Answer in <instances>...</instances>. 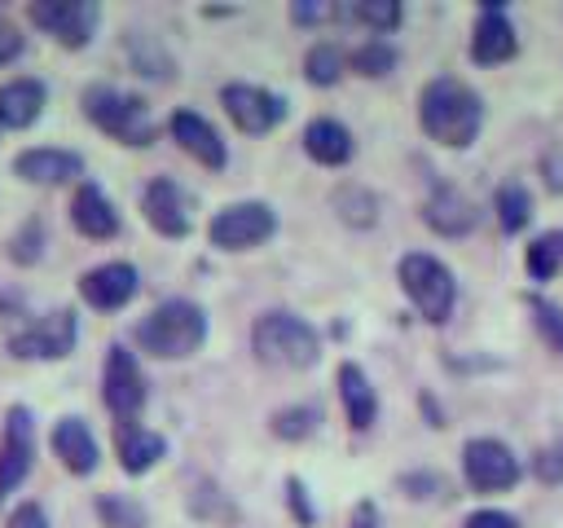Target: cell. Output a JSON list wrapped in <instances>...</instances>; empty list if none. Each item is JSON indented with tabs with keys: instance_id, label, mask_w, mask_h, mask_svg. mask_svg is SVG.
Returning a JSON list of instances; mask_svg holds the SVG:
<instances>
[{
	"instance_id": "obj_1",
	"label": "cell",
	"mask_w": 563,
	"mask_h": 528,
	"mask_svg": "<svg viewBox=\"0 0 563 528\" xmlns=\"http://www.w3.org/2000/svg\"><path fill=\"white\" fill-rule=\"evenodd\" d=\"M418 123H422V132L431 141H440L449 150H462V145H471L479 136V123H484L479 92L466 88L453 75H440L418 97Z\"/></svg>"
},
{
	"instance_id": "obj_2",
	"label": "cell",
	"mask_w": 563,
	"mask_h": 528,
	"mask_svg": "<svg viewBox=\"0 0 563 528\" xmlns=\"http://www.w3.org/2000/svg\"><path fill=\"white\" fill-rule=\"evenodd\" d=\"M207 339V312L189 299H163L145 321H136V343L158 361L194 356Z\"/></svg>"
},
{
	"instance_id": "obj_3",
	"label": "cell",
	"mask_w": 563,
	"mask_h": 528,
	"mask_svg": "<svg viewBox=\"0 0 563 528\" xmlns=\"http://www.w3.org/2000/svg\"><path fill=\"white\" fill-rule=\"evenodd\" d=\"M251 352L273 370H308L321 356V334L295 312H264L251 326Z\"/></svg>"
},
{
	"instance_id": "obj_4",
	"label": "cell",
	"mask_w": 563,
	"mask_h": 528,
	"mask_svg": "<svg viewBox=\"0 0 563 528\" xmlns=\"http://www.w3.org/2000/svg\"><path fill=\"white\" fill-rule=\"evenodd\" d=\"M84 114L106 132L114 136L119 145H150L154 141V119H150V106L132 92H119L110 84H92L84 88Z\"/></svg>"
},
{
	"instance_id": "obj_5",
	"label": "cell",
	"mask_w": 563,
	"mask_h": 528,
	"mask_svg": "<svg viewBox=\"0 0 563 528\" xmlns=\"http://www.w3.org/2000/svg\"><path fill=\"white\" fill-rule=\"evenodd\" d=\"M400 286H405V295L413 299V308H418L431 326L449 321L453 299H457V282H453V273H449L435 255L409 251V255L400 260Z\"/></svg>"
},
{
	"instance_id": "obj_6",
	"label": "cell",
	"mask_w": 563,
	"mask_h": 528,
	"mask_svg": "<svg viewBox=\"0 0 563 528\" xmlns=\"http://www.w3.org/2000/svg\"><path fill=\"white\" fill-rule=\"evenodd\" d=\"M277 233V216L268 202H229L224 211L211 216L207 238L220 251H251Z\"/></svg>"
},
{
	"instance_id": "obj_7",
	"label": "cell",
	"mask_w": 563,
	"mask_h": 528,
	"mask_svg": "<svg viewBox=\"0 0 563 528\" xmlns=\"http://www.w3.org/2000/svg\"><path fill=\"white\" fill-rule=\"evenodd\" d=\"M462 475L475 493H506L519 484V458L501 440L479 436L462 444Z\"/></svg>"
},
{
	"instance_id": "obj_8",
	"label": "cell",
	"mask_w": 563,
	"mask_h": 528,
	"mask_svg": "<svg viewBox=\"0 0 563 528\" xmlns=\"http://www.w3.org/2000/svg\"><path fill=\"white\" fill-rule=\"evenodd\" d=\"M75 334H79L75 312L70 308H57V312H44L31 326H22L9 339V352L22 356V361H62V356H70Z\"/></svg>"
},
{
	"instance_id": "obj_9",
	"label": "cell",
	"mask_w": 563,
	"mask_h": 528,
	"mask_svg": "<svg viewBox=\"0 0 563 528\" xmlns=\"http://www.w3.org/2000/svg\"><path fill=\"white\" fill-rule=\"evenodd\" d=\"M101 396H106V409L119 418V422H136V414L145 409V374L136 365V356L114 343L106 352V370H101Z\"/></svg>"
},
{
	"instance_id": "obj_10",
	"label": "cell",
	"mask_w": 563,
	"mask_h": 528,
	"mask_svg": "<svg viewBox=\"0 0 563 528\" xmlns=\"http://www.w3.org/2000/svg\"><path fill=\"white\" fill-rule=\"evenodd\" d=\"M31 462H35V422L26 405H13L0 431V506L9 502L13 488H22V480L31 475Z\"/></svg>"
},
{
	"instance_id": "obj_11",
	"label": "cell",
	"mask_w": 563,
	"mask_h": 528,
	"mask_svg": "<svg viewBox=\"0 0 563 528\" xmlns=\"http://www.w3.org/2000/svg\"><path fill=\"white\" fill-rule=\"evenodd\" d=\"M220 106L233 119V128L246 132V136H264L286 119V101L268 88H255V84H224Z\"/></svg>"
},
{
	"instance_id": "obj_12",
	"label": "cell",
	"mask_w": 563,
	"mask_h": 528,
	"mask_svg": "<svg viewBox=\"0 0 563 528\" xmlns=\"http://www.w3.org/2000/svg\"><path fill=\"white\" fill-rule=\"evenodd\" d=\"M26 13L40 31H48L66 48H84L97 31V18H101V9L92 0H35Z\"/></svg>"
},
{
	"instance_id": "obj_13",
	"label": "cell",
	"mask_w": 563,
	"mask_h": 528,
	"mask_svg": "<svg viewBox=\"0 0 563 528\" xmlns=\"http://www.w3.org/2000/svg\"><path fill=\"white\" fill-rule=\"evenodd\" d=\"M515 48H519V40H515V26H510L506 9L497 0H488L475 18V31H471V57L479 66H501V62L515 57Z\"/></svg>"
},
{
	"instance_id": "obj_14",
	"label": "cell",
	"mask_w": 563,
	"mask_h": 528,
	"mask_svg": "<svg viewBox=\"0 0 563 528\" xmlns=\"http://www.w3.org/2000/svg\"><path fill=\"white\" fill-rule=\"evenodd\" d=\"M136 268L132 264H123V260H110V264H97V268H88L84 277H79V295H84V304H92V308H101V312H114V308H123L132 295H136Z\"/></svg>"
},
{
	"instance_id": "obj_15",
	"label": "cell",
	"mask_w": 563,
	"mask_h": 528,
	"mask_svg": "<svg viewBox=\"0 0 563 528\" xmlns=\"http://www.w3.org/2000/svg\"><path fill=\"white\" fill-rule=\"evenodd\" d=\"M172 141L189 154V158H198L202 167H211V172H220L224 163H229V150H224V141H220V132L202 119V114H194V110H176L172 114Z\"/></svg>"
},
{
	"instance_id": "obj_16",
	"label": "cell",
	"mask_w": 563,
	"mask_h": 528,
	"mask_svg": "<svg viewBox=\"0 0 563 528\" xmlns=\"http://www.w3.org/2000/svg\"><path fill=\"white\" fill-rule=\"evenodd\" d=\"M13 172L31 185H66L75 176H84V158L75 150H57V145H35V150H22L13 158Z\"/></svg>"
},
{
	"instance_id": "obj_17",
	"label": "cell",
	"mask_w": 563,
	"mask_h": 528,
	"mask_svg": "<svg viewBox=\"0 0 563 528\" xmlns=\"http://www.w3.org/2000/svg\"><path fill=\"white\" fill-rule=\"evenodd\" d=\"M141 211L150 220V229H158L163 238H185L189 233V207H185V194L176 180L158 176L145 194H141Z\"/></svg>"
},
{
	"instance_id": "obj_18",
	"label": "cell",
	"mask_w": 563,
	"mask_h": 528,
	"mask_svg": "<svg viewBox=\"0 0 563 528\" xmlns=\"http://www.w3.org/2000/svg\"><path fill=\"white\" fill-rule=\"evenodd\" d=\"M422 220L444 238H462L475 229V202L453 185H435L422 202Z\"/></svg>"
},
{
	"instance_id": "obj_19",
	"label": "cell",
	"mask_w": 563,
	"mask_h": 528,
	"mask_svg": "<svg viewBox=\"0 0 563 528\" xmlns=\"http://www.w3.org/2000/svg\"><path fill=\"white\" fill-rule=\"evenodd\" d=\"M70 224H75L84 238L106 242V238L119 233V211H114V202L101 194V185L84 180V185L75 189V198H70Z\"/></svg>"
},
{
	"instance_id": "obj_20",
	"label": "cell",
	"mask_w": 563,
	"mask_h": 528,
	"mask_svg": "<svg viewBox=\"0 0 563 528\" xmlns=\"http://www.w3.org/2000/svg\"><path fill=\"white\" fill-rule=\"evenodd\" d=\"M53 453H57V462L70 471V475H92L97 471V440H92V431H88V422L84 418H57L53 422Z\"/></svg>"
},
{
	"instance_id": "obj_21",
	"label": "cell",
	"mask_w": 563,
	"mask_h": 528,
	"mask_svg": "<svg viewBox=\"0 0 563 528\" xmlns=\"http://www.w3.org/2000/svg\"><path fill=\"white\" fill-rule=\"evenodd\" d=\"M44 84L31 75H18L9 84H0V128H31L44 114Z\"/></svg>"
},
{
	"instance_id": "obj_22",
	"label": "cell",
	"mask_w": 563,
	"mask_h": 528,
	"mask_svg": "<svg viewBox=\"0 0 563 528\" xmlns=\"http://www.w3.org/2000/svg\"><path fill=\"white\" fill-rule=\"evenodd\" d=\"M114 449H119V466L128 475H145L163 453H167V440L141 422H119L114 431Z\"/></svg>"
},
{
	"instance_id": "obj_23",
	"label": "cell",
	"mask_w": 563,
	"mask_h": 528,
	"mask_svg": "<svg viewBox=\"0 0 563 528\" xmlns=\"http://www.w3.org/2000/svg\"><path fill=\"white\" fill-rule=\"evenodd\" d=\"M339 396H343L347 427L352 431H369L374 418H378V396H374V387H369V378H365L361 365H352V361L339 365Z\"/></svg>"
},
{
	"instance_id": "obj_24",
	"label": "cell",
	"mask_w": 563,
	"mask_h": 528,
	"mask_svg": "<svg viewBox=\"0 0 563 528\" xmlns=\"http://www.w3.org/2000/svg\"><path fill=\"white\" fill-rule=\"evenodd\" d=\"M303 150H308V158L321 163V167H343L356 145H352V132H347L339 119H312V123L303 128Z\"/></svg>"
},
{
	"instance_id": "obj_25",
	"label": "cell",
	"mask_w": 563,
	"mask_h": 528,
	"mask_svg": "<svg viewBox=\"0 0 563 528\" xmlns=\"http://www.w3.org/2000/svg\"><path fill=\"white\" fill-rule=\"evenodd\" d=\"M303 75H308V84H317V88L339 84V75H343V48L330 44V40L312 44L308 57H303Z\"/></svg>"
},
{
	"instance_id": "obj_26",
	"label": "cell",
	"mask_w": 563,
	"mask_h": 528,
	"mask_svg": "<svg viewBox=\"0 0 563 528\" xmlns=\"http://www.w3.org/2000/svg\"><path fill=\"white\" fill-rule=\"evenodd\" d=\"M493 202H497V224H501L506 233H519V229L528 224V216H532V198H528V189H523L519 180H506Z\"/></svg>"
},
{
	"instance_id": "obj_27",
	"label": "cell",
	"mask_w": 563,
	"mask_h": 528,
	"mask_svg": "<svg viewBox=\"0 0 563 528\" xmlns=\"http://www.w3.org/2000/svg\"><path fill=\"white\" fill-rule=\"evenodd\" d=\"M334 211H339L347 224H356V229H365V224L378 220V202H374V194L361 189V185H339V189H334Z\"/></svg>"
},
{
	"instance_id": "obj_28",
	"label": "cell",
	"mask_w": 563,
	"mask_h": 528,
	"mask_svg": "<svg viewBox=\"0 0 563 528\" xmlns=\"http://www.w3.org/2000/svg\"><path fill=\"white\" fill-rule=\"evenodd\" d=\"M97 515H101L106 528H145L150 524L145 519V506L132 502V497H123V493H101L97 497Z\"/></svg>"
},
{
	"instance_id": "obj_29",
	"label": "cell",
	"mask_w": 563,
	"mask_h": 528,
	"mask_svg": "<svg viewBox=\"0 0 563 528\" xmlns=\"http://www.w3.org/2000/svg\"><path fill=\"white\" fill-rule=\"evenodd\" d=\"M343 18H352V22H361V26H369V31H396L400 26V4L396 0H356V4H347L343 9Z\"/></svg>"
},
{
	"instance_id": "obj_30",
	"label": "cell",
	"mask_w": 563,
	"mask_h": 528,
	"mask_svg": "<svg viewBox=\"0 0 563 528\" xmlns=\"http://www.w3.org/2000/svg\"><path fill=\"white\" fill-rule=\"evenodd\" d=\"M317 422H321V414L312 405H286V409H277L268 418L273 436H282V440H308L317 431Z\"/></svg>"
},
{
	"instance_id": "obj_31",
	"label": "cell",
	"mask_w": 563,
	"mask_h": 528,
	"mask_svg": "<svg viewBox=\"0 0 563 528\" xmlns=\"http://www.w3.org/2000/svg\"><path fill=\"white\" fill-rule=\"evenodd\" d=\"M352 70L365 75V79H383V75L396 70V48L387 40H369V44H361L352 53Z\"/></svg>"
},
{
	"instance_id": "obj_32",
	"label": "cell",
	"mask_w": 563,
	"mask_h": 528,
	"mask_svg": "<svg viewBox=\"0 0 563 528\" xmlns=\"http://www.w3.org/2000/svg\"><path fill=\"white\" fill-rule=\"evenodd\" d=\"M528 273L537 277V282H550L554 273H559V264H563V238L559 233H541L532 246H528Z\"/></svg>"
},
{
	"instance_id": "obj_33",
	"label": "cell",
	"mask_w": 563,
	"mask_h": 528,
	"mask_svg": "<svg viewBox=\"0 0 563 528\" xmlns=\"http://www.w3.org/2000/svg\"><path fill=\"white\" fill-rule=\"evenodd\" d=\"M189 510H194L198 519H238V506L224 502V493H220L216 484H198L194 497H189Z\"/></svg>"
},
{
	"instance_id": "obj_34",
	"label": "cell",
	"mask_w": 563,
	"mask_h": 528,
	"mask_svg": "<svg viewBox=\"0 0 563 528\" xmlns=\"http://www.w3.org/2000/svg\"><path fill=\"white\" fill-rule=\"evenodd\" d=\"M528 304H532V321H537L541 339H545L554 352H563V308H554L550 299H528Z\"/></svg>"
},
{
	"instance_id": "obj_35",
	"label": "cell",
	"mask_w": 563,
	"mask_h": 528,
	"mask_svg": "<svg viewBox=\"0 0 563 528\" xmlns=\"http://www.w3.org/2000/svg\"><path fill=\"white\" fill-rule=\"evenodd\" d=\"M532 475H537L541 484H563V436L550 440L545 449H537V458H532Z\"/></svg>"
},
{
	"instance_id": "obj_36",
	"label": "cell",
	"mask_w": 563,
	"mask_h": 528,
	"mask_svg": "<svg viewBox=\"0 0 563 528\" xmlns=\"http://www.w3.org/2000/svg\"><path fill=\"white\" fill-rule=\"evenodd\" d=\"M334 18H343V9L330 4V0H299V4H290V22H299V26H317V22H334Z\"/></svg>"
},
{
	"instance_id": "obj_37",
	"label": "cell",
	"mask_w": 563,
	"mask_h": 528,
	"mask_svg": "<svg viewBox=\"0 0 563 528\" xmlns=\"http://www.w3.org/2000/svg\"><path fill=\"white\" fill-rule=\"evenodd\" d=\"M40 242H44V229H40V220H26V229H22V233H13V242H9V255H13L18 264H35V260H40Z\"/></svg>"
},
{
	"instance_id": "obj_38",
	"label": "cell",
	"mask_w": 563,
	"mask_h": 528,
	"mask_svg": "<svg viewBox=\"0 0 563 528\" xmlns=\"http://www.w3.org/2000/svg\"><path fill=\"white\" fill-rule=\"evenodd\" d=\"M286 502H290V515H295L303 528H312L317 510H312V502H308V488H303V480H299V475H290V480H286Z\"/></svg>"
},
{
	"instance_id": "obj_39",
	"label": "cell",
	"mask_w": 563,
	"mask_h": 528,
	"mask_svg": "<svg viewBox=\"0 0 563 528\" xmlns=\"http://www.w3.org/2000/svg\"><path fill=\"white\" fill-rule=\"evenodd\" d=\"M400 488H409V497H435L449 493V484L440 475H400Z\"/></svg>"
},
{
	"instance_id": "obj_40",
	"label": "cell",
	"mask_w": 563,
	"mask_h": 528,
	"mask_svg": "<svg viewBox=\"0 0 563 528\" xmlns=\"http://www.w3.org/2000/svg\"><path fill=\"white\" fill-rule=\"evenodd\" d=\"M4 528H48V515H44V506L40 502H22L13 515H9V524Z\"/></svg>"
},
{
	"instance_id": "obj_41",
	"label": "cell",
	"mask_w": 563,
	"mask_h": 528,
	"mask_svg": "<svg viewBox=\"0 0 563 528\" xmlns=\"http://www.w3.org/2000/svg\"><path fill=\"white\" fill-rule=\"evenodd\" d=\"M18 53H22V31L0 13V66H9Z\"/></svg>"
},
{
	"instance_id": "obj_42",
	"label": "cell",
	"mask_w": 563,
	"mask_h": 528,
	"mask_svg": "<svg viewBox=\"0 0 563 528\" xmlns=\"http://www.w3.org/2000/svg\"><path fill=\"white\" fill-rule=\"evenodd\" d=\"M462 528H519V519L506 510H475V515H466Z\"/></svg>"
},
{
	"instance_id": "obj_43",
	"label": "cell",
	"mask_w": 563,
	"mask_h": 528,
	"mask_svg": "<svg viewBox=\"0 0 563 528\" xmlns=\"http://www.w3.org/2000/svg\"><path fill=\"white\" fill-rule=\"evenodd\" d=\"M347 528H383L378 506H374V502H356V510H352V524H347Z\"/></svg>"
}]
</instances>
